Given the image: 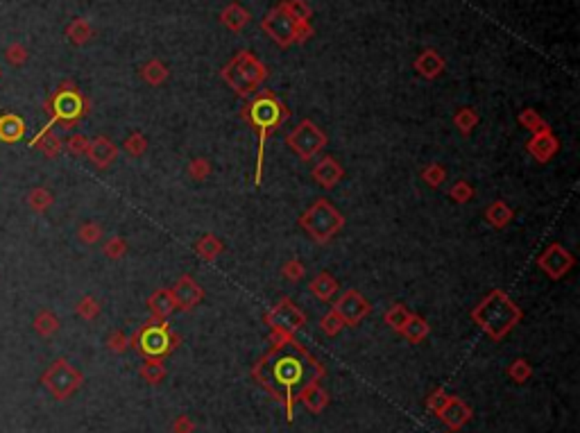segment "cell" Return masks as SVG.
<instances>
[{
  "label": "cell",
  "mask_w": 580,
  "mask_h": 433,
  "mask_svg": "<svg viewBox=\"0 0 580 433\" xmlns=\"http://www.w3.org/2000/svg\"><path fill=\"white\" fill-rule=\"evenodd\" d=\"M87 157L98 168H107V166H111L114 161L118 159V146L114 143L111 138H107V136H95L91 143H89Z\"/></svg>",
  "instance_id": "obj_18"
},
{
  "label": "cell",
  "mask_w": 580,
  "mask_h": 433,
  "mask_svg": "<svg viewBox=\"0 0 580 433\" xmlns=\"http://www.w3.org/2000/svg\"><path fill=\"white\" fill-rule=\"evenodd\" d=\"M526 150L531 153V157L535 161H540V164H546V161H551L557 150H560V141L555 138L553 132H542V134H533L531 141L526 143Z\"/></svg>",
  "instance_id": "obj_16"
},
{
  "label": "cell",
  "mask_w": 580,
  "mask_h": 433,
  "mask_svg": "<svg viewBox=\"0 0 580 433\" xmlns=\"http://www.w3.org/2000/svg\"><path fill=\"white\" fill-rule=\"evenodd\" d=\"M32 148H41L48 157H57L61 150V141L52 132H39L35 138H32Z\"/></svg>",
  "instance_id": "obj_30"
},
{
  "label": "cell",
  "mask_w": 580,
  "mask_h": 433,
  "mask_svg": "<svg viewBox=\"0 0 580 433\" xmlns=\"http://www.w3.org/2000/svg\"><path fill=\"white\" fill-rule=\"evenodd\" d=\"M422 179H424L431 189L442 186L445 179H447V168H445L442 164H428V166L422 168Z\"/></svg>",
  "instance_id": "obj_33"
},
{
  "label": "cell",
  "mask_w": 580,
  "mask_h": 433,
  "mask_svg": "<svg viewBox=\"0 0 580 433\" xmlns=\"http://www.w3.org/2000/svg\"><path fill=\"white\" fill-rule=\"evenodd\" d=\"M107 348H109L111 352H116V354H121V352H125L127 348H130V340H127V336L123 331H114L109 338H107Z\"/></svg>",
  "instance_id": "obj_47"
},
{
  "label": "cell",
  "mask_w": 580,
  "mask_h": 433,
  "mask_svg": "<svg viewBox=\"0 0 580 433\" xmlns=\"http://www.w3.org/2000/svg\"><path fill=\"white\" fill-rule=\"evenodd\" d=\"M222 78L238 95H252L259 84L265 80V69L259 59H254L250 52H241L238 57L231 59L222 71Z\"/></svg>",
  "instance_id": "obj_6"
},
{
  "label": "cell",
  "mask_w": 580,
  "mask_h": 433,
  "mask_svg": "<svg viewBox=\"0 0 580 433\" xmlns=\"http://www.w3.org/2000/svg\"><path fill=\"white\" fill-rule=\"evenodd\" d=\"M310 175H313V182L318 184V186L331 191V189L338 186L342 177H345V168L340 166V161L336 157L327 155L313 166V172H310Z\"/></svg>",
  "instance_id": "obj_15"
},
{
  "label": "cell",
  "mask_w": 580,
  "mask_h": 433,
  "mask_svg": "<svg viewBox=\"0 0 580 433\" xmlns=\"http://www.w3.org/2000/svg\"><path fill=\"white\" fill-rule=\"evenodd\" d=\"M512 218H514V211L503 200H494L492 204H488L485 220L494 227V230H503V227H508L512 223Z\"/></svg>",
  "instance_id": "obj_23"
},
{
  "label": "cell",
  "mask_w": 580,
  "mask_h": 433,
  "mask_svg": "<svg viewBox=\"0 0 580 433\" xmlns=\"http://www.w3.org/2000/svg\"><path fill=\"white\" fill-rule=\"evenodd\" d=\"M23 57H25V55H23V48L14 46V48H9V50H7V59H12V61H20Z\"/></svg>",
  "instance_id": "obj_51"
},
{
  "label": "cell",
  "mask_w": 580,
  "mask_h": 433,
  "mask_svg": "<svg viewBox=\"0 0 580 433\" xmlns=\"http://www.w3.org/2000/svg\"><path fill=\"white\" fill-rule=\"evenodd\" d=\"M302 230L313 238L315 243L331 241L342 227H345V215H342L327 198H318L299 218Z\"/></svg>",
  "instance_id": "obj_4"
},
{
  "label": "cell",
  "mask_w": 580,
  "mask_h": 433,
  "mask_svg": "<svg viewBox=\"0 0 580 433\" xmlns=\"http://www.w3.org/2000/svg\"><path fill=\"white\" fill-rule=\"evenodd\" d=\"M508 376L512 379L514 384H526L528 379L533 376V367L528 361H524V359H514L508 367Z\"/></svg>",
  "instance_id": "obj_35"
},
{
  "label": "cell",
  "mask_w": 580,
  "mask_h": 433,
  "mask_svg": "<svg viewBox=\"0 0 580 433\" xmlns=\"http://www.w3.org/2000/svg\"><path fill=\"white\" fill-rule=\"evenodd\" d=\"M263 28L270 32V37L277 43H282V46H288L290 41L304 39L306 35H310V28L306 25V20H297L290 14L288 5H282L279 9H274L272 14H267V18L263 20Z\"/></svg>",
  "instance_id": "obj_8"
},
{
  "label": "cell",
  "mask_w": 580,
  "mask_h": 433,
  "mask_svg": "<svg viewBox=\"0 0 580 433\" xmlns=\"http://www.w3.org/2000/svg\"><path fill=\"white\" fill-rule=\"evenodd\" d=\"M537 266H540V270H544L546 277H551V279L557 281L576 266V259L560 243H551L540 256H537Z\"/></svg>",
  "instance_id": "obj_13"
},
{
  "label": "cell",
  "mask_w": 580,
  "mask_h": 433,
  "mask_svg": "<svg viewBox=\"0 0 580 433\" xmlns=\"http://www.w3.org/2000/svg\"><path fill=\"white\" fill-rule=\"evenodd\" d=\"M123 150L130 157H134V159H138V157H143L145 155V150H147V138H145V134H141V132H132L130 136H127L125 141H123Z\"/></svg>",
  "instance_id": "obj_32"
},
{
  "label": "cell",
  "mask_w": 580,
  "mask_h": 433,
  "mask_svg": "<svg viewBox=\"0 0 580 433\" xmlns=\"http://www.w3.org/2000/svg\"><path fill=\"white\" fill-rule=\"evenodd\" d=\"M478 114L474 112V109H469V107H463V109H458L456 112V116H454V123H456V127L460 129V134L463 136H469L471 132H474L476 129V125H478Z\"/></svg>",
  "instance_id": "obj_29"
},
{
  "label": "cell",
  "mask_w": 580,
  "mask_h": 433,
  "mask_svg": "<svg viewBox=\"0 0 580 433\" xmlns=\"http://www.w3.org/2000/svg\"><path fill=\"white\" fill-rule=\"evenodd\" d=\"M89 143H91V141L84 136V134H73L66 141V150H68L71 155H75V157H82V155L89 153Z\"/></svg>",
  "instance_id": "obj_43"
},
{
  "label": "cell",
  "mask_w": 580,
  "mask_h": 433,
  "mask_svg": "<svg viewBox=\"0 0 580 433\" xmlns=\"http://www.w3.org/2000/svg\"><path fill=\"white\" fill-rule=\"evenodd\" d=\"M297 402L302 404L310 413H322L329 404V395L320 384H310L297 393Z\"/></svg>",
  "instance_id": "obj_19"
},
{
  "label": "cell",
  "mask_w": 580,
  "mask_h": 433,
  "mask_svg": "<svg viewBox=\"0 0 580 433\" xmlns=\"http://www.w3.org/2000/svg\"><path fill=\"white\" fill-rule=\"evenodd\" d=\"M170 293H173L175 307L181 309V311H193L195 307H200V302L204 299L202 286L191 275H181L175 281V286L170 288Z\"/></svg>",
  "instance_id": "obj_14"
},
{
  "label": "cell",
  "mask_w": 580,
  "mask_h": 433,
  "mask_svg": "<svg viewBox=\"0 0 580 433\" xmlns=\"http://www.w3.org/2000/svg\"><path fill=\"white\" fill-rule=\"evenodd\" d=\"M282 273H284V277H286L288 281H299V279H304L306 268H304L302 261H299V259H290V261L284 263Z\"/></svg>",
  "instance_id": "obj_42"
},
{
  "label": "cell",
  "mask_w": 580,
  "mask_h": 433,
  "mask_svg": "<svg viewBox=\"0 0 580 433\" xmlns=\"http://www.w3.org/2000/svg\"><path fill=\"white\" fill-rule=\"evenodd\" d=\"M245 121L250 123V127L259 134V153H256V177L254 184L259 186L261 177H263V150H265V141L270 136L274 129H279L286 118L290 116V109H286L284 102H279L272 93H261L245 107L243 109Z\"/></svg>",
  "instance_id": "obj_3"
},
{
  "label": "cell",
  "mask_w": 580,
  "mask_h": 433,
  "mask_svg": "<svg viewBox=\"0 0 580 433\" xmlns=\"http://www.w3.org/2000/svg\"><path fill=\"white\" fill-rule=\"evenodd\" d=\"M147 309L152 313L155 320H166L170 313H173L177 307H175V299H173V293H170V288H159L155 290L152 295L147 299Z\"/></svg>",
  "instance_id": "obj_20"
},
{
  "label": "cell",
  "mask_w": 580,
  "mask_h": 433,
  "mask_svg": "<svg viewBox=\"0 0 580 433\" xmlns=\"http://www.w3.org/2000/svg\"><path fill=\"white\" fill-rule=\"evenodd\" d=\"M143 78L150 84H161V82L168 78V71H166V66H161L159 61H152V64H147V66L143 69Z\"/></svg>",
  "instance_id": "obj_44"
},
{
  "label": "cell",
  "mask_w": 580,
  "mask_h": 433,
  "mask_svg": "<svg viewBox=\"0 0 580 433\" xmlns=\"http://www.w3.org/2000/svg\"><path fill=\"white\" fill-rule=\"evenodd\" d=\"M519 125L528 129L531 134H542V132H551L549 123L544 121V118L537 114L535 109H524L519 114Z\"/></svg>",
  "instance_id": "obj_28"
},
{
  "label": "cell",
  "mask_w": 580,
  "mask_h": 433,
  "mask_svg": "<svg viewBox=\"0 0 580 433\" xmlns=\"http://www.w3.org/2000/svg\"><path fill=\"white\" fill-rule=\"evenodd\" d=\"M179 336L168 327L166 320H150L130 340L132 348L145 359H164L179 345Z\"/></svg>",
  "instance_id": "obj_5"
},
{
  "label": "cell",
  "mask_w": 580,
  "mask_h": 433,
  "mask_svg": "<svg viewBox=\"0 0 580 433\" xmlns=\"http://www.w3.org/2000/svg\"><path fill=\"white\" fill-rule=\"evenodd\" d=\"M84 98L78 91H59L55 98L50 100V121L41 132H50V127L55 123H66L73 125L84 116Z\"/></svg>",
  "instance_id": "obj_11"
},
{
  "label": "cell",
  "mask_w": 580,
  "mask_h": 433,
  "mask_svg": "<svg viewBox=\"0 0 580 433\" xmlns=\"http://www.w3.org/2000/svg\"><path fill=\"white\" fill-rule=\"evenodd\" d=\"M345 327L347 324L342 322V318L334 309H331L327 316H322V320H320V329H322V333H327V336H338Z\"/></svg>",
  "instance_id": "obj_36"
},
{
  "label": "cell",
  "mask_w": 580,
  "mask_h": 433,
  "mask_svg": "<svg viewBox=\"0 0 580 433\" xmlns=\"http://www.w3.org/2000/svg\"><path fill=\"white\" fill-rule=\"evenodd\" d=\"M35 329L41 333V336H52L57 329H59V320L52 311H41L37 320H35Z\"/></svg>",
  "instance_id": "obj_34"
},
{
  "label": "cell",
  "mask_w": 580,
  "mask_h": 433,
  "mask_svg": "<svg viewBox=\"0 0 580 433\" xmlns=\"http://www.w3.org/2000/svg\"><path fill=\"white\" fill-rule=\"evenodd\" d=\"M449 397H451V395H447V393H445V388H437V391H435L431 397H428V402H426L428 410H433V413L437 415L440 410H442V406L449 402Z\"/></svg>",
  "instance_id": "obj_48"
},
{
  "label": "cell",
  "mask_w": 580,
  "mask_h": 433,
  "mask_svg": "<svg viewBox=\"0 0 580 433\" xmlns=\"http://www.w3.org/2000/svg\"><path fill=\"white\" fill-rule=\"evenodd\" d=\"M28 202H30V207L35 209V211H46L50 204H52V193L46 191V189H35L28 196Z\"/></svg>",
  "instance_id": "obj_39"
},
{
  "label": "cell",
  "mask_w": 580,
  "mask_h": 433,
  "mask_svg": "<svg viewBox=\"0 0 580 433\" xmlns=\"http://www.w3.org/2000/svg\"><path fill=\"white\" fill-rule=\"evenodd\" d=\"M195 431V422H193L188 415H179L173 422V433H193Z\"/></svg>",
  "instance_id": "obj_49"
},
{
  "label": "cell",
  "mask_w": 580,
  "mask_h": 433,
  "mask_svg": "<svg viewBox=\"0 0 580 433\" xmlns=\"http://www.w3.org/2000/svg\"><path fill=\"white\" fill-rule=\"evenodd\" d=\"M408 318H411V311H408L404 304H392L388 311H385V324L397 333H399V329L404 327Z\"/></svg>",
  "instance_id": "obj_31"
},
{
  "label": "cell",
  "mask_w": 580,
  "mask_h": 433,
  "mask_svg": "<svg viewBox=\"0 0 580 433\" xmlns=\"http://www.w3.org/2000/svg\"><path fill=\"white\" fill-rule=\"evenodd\" d=\"M428 331H431V327H428V322L422 318V316H415V313H411V318L406 320V324L404 327L399 329V333L404 336V338L408 340V343H422L426 336H428Z\"/></svg>",
  "instance_id": "obj_24"
},
{
  "label": "cell",
  "mask_w": 580,
  "mask_h": 433,
  "mask_svg": "<svg viewBox=\"0 0 580 433\" xmlns=\"http://www.w3.org/2000/svg\"><path fill=\"white\" fill-rule=\"evenodd\" d=\"M78 313L84 318V320H93V318H98L100 316V304H98V299L87 295V297H82L80 299V304H78Z\"/></svg>",
  "instance_id": "obj_41"
},
{
  "label": "cell",
  "mask_w": 580,
  "mask_h": 433,
  "mask_svg": "<svg viewBox=\"0 0 580 433\" xmlns=\"http://www.w3.org/2000/svg\"><path fill=\"white\" fill-rule=\"evenodd\" d=\"M209 175H211V161L209 159L198 157V159H193L191 164H188V177L193 182H204Z\"/></svg>",
  "instance_id": "obj_38"
},
{
  "label": "cell",
  "mask_w": 580,
  "mask_h": 433,
  "mask_svg": "<svg viewBox=\"0 0 580 433\" xmlns=\"http://www.w3.org/2000/svg\"><path fill=\"white\" fill-rule=\"evenodd\" d=\"M327 141H329L327 134L322 132L313 121H302L286 136L288 148L302 161H310L313 157H318L322 150H325Z\"/></svg>",
  "instance_id": "obj_7"
},
{
  "label": "cell",
  "mask_w": 580,
  "mask_h": 433,
  "mask_svg": "<svg viewBox=\"0 0 580 433\" xmlns=\"http://www.w3.org/2000/svg\"><path fill=\"white\" fill-rule=\"evenodd\" d=\"M82 384H84L82 372L75 370V367L64 359L52 363L44 374V386L57 399H68Z\"/></svg>",
  "instance_id": "obj_9"
},
{
  "label": "cell",
  "mask_w": 580,
  "mask_h": 433,
  "mask_svg": "<svg viewBox=\"0 0 580 433\" xmlns=\"http://www.w3.org/2000/svg\"><path fill=\"white\" fill-rule=\"evenodd\" d=\"M310 293H313L320 302L334 299V295L338 293V279L325 270V273H320L313 281H310Z\"/></svg>",
  "instance_id": "obj_22"
},
{
  "label": "cell",
  "mask_w": 580,
  "mask_h": 433,
  "mask_svg": "<svg viewBox=\"0 0 580 433\" xmlns=\"http://www.w3.org/2000/svg\"><path fill=\"white\" fill-rule=\"evenodd\" d=\"M334 311L342 318V322H345L347 327H356L358 322H363L372 313V304L356 288H349L334 302Z\"/></svg>",
  "instance_id": "obj_12"
},
{
  "label": "cell",
  "mask_w": 580,
  "mask_h": 433,
  "mask_svg": "<svg viewBox=\"0 0 580 433\" xmlns=\"http://www.w3.org/2000/svg\"><path fill=\"white\" fill-rule=\"evenodd\" d=\"M25 134V123L16 114H3L0 116V141L5 143H16Z\"/></svg>",
  "instance_id": "obj_21"
},
{
  "label": "cell",
  "mask_w": 580,
  "mask_h": 433,
  "mask_svg": "<svg viewBox=\"0 0 580 433\" xmlns=\"http://www.w3.org/2000/svg\"><path fill=\"white\" fill-rule=\"evenodd\" d=\"M78 236H80L82 243L93 245V243H98L100 238H102V227L98 223H84L80 230H78Z\"/></svg>",
  "instance_id": "obj_40"
},
{
  "label": "cell",
  "mask_w": 580,
  "mask_h": 433,
  "mask_svg": "<svg viewBox=\"0 0 580 433\" xmlns=\"http://www.w3.org/2000/svg\"><path fill=\"white\" fill-rule=\"evenodd\" d=\"M263 320L267 327H270V331L277 329V331H288V333H295L306 324L304 311L299 309L290 297L279 299L277 304L265 313Z\"/></svg>",
  "instance_id": "obj_10"
},
{
  "label": "cell",
  "mask_w": 580,
  "mask_h": 433,
  "mask_svg": "<svg viewBox=\"0 0 580 433\" xmlns=\"http://www.w3.org/2000/svg\"><path fill=\"white\" fill-rule=\"evenodd\" d=\"M195 252L200 259H204V261H216V259L224 252V243L220 241V238L216 234H204L200 241L195 243Z\"/></svg>",
  "instance_id": "obj_25"
},
{
  "label": "cell",
  "mask_w": 580,
  "mask_h": 433,
  "mask_svg": "<svg viewBox=\"0 0 580 433\" xmlns=\"http://www.w3.org/2000/svg\"><path fill=\"white\" fill-rule=\"evenodd\" d=\"M252 376L284 404L286 420L293 422L297 393L310 384H320L325 367L295 338V333L272 329L270 350L252 367Z\"/></svg>",
  "instance_id": "obj_1"
},
{
  "label": "cell",
  "mask_w": 580,
  "mask_h": 433,
  "mask_svg": "<svg viewBox=\"0 0 580 433\" xmlns=\"http://www.w3.org/2000/svg\"><path fill=\"white\" fill-rule=\"evenodd\" d=\"M437 417L442 420L449 429L458 431V429H463V427L467 425V422L471 420V408H469L460 397H454V395H451V397H449V402H447V404L442 406V410L437 413Z\"/></svg>",
  "instance_id": "obj_17"
},
{
  "label": "cell",
  "mask_w": 580,
  "mask_h": 433,
  "mask_svg": "<svg viewBox=\"0 0 580 433\" xmlns=\"http://www.w3.org/2000/svg\"><path fill=\"white\" fill-rule=\"evenodd\" d=\"M449 198L454 200V202H458V204H467L471 198H474V186H471L469 182L460 179V182H456L454 186L449 189Z\"/></svg>",
  "instance_id": "obj_37"
},
{
  "label": "cell",
  "mask_w": 580,
  "mask_h": 433,
  "mask_svg": "<svg viewBox=\"0 0 580 433\" xmlns=\"http://www.w3.org/2000/svg\"><path fill=\"white\" fill-rule=\"evenodd\" d=\"M415 69H417V73H422L424 78L431 80V78H435V75L442 73V69H445V61H442V57L437 55V52H433V50H426L424 55L415 61Z\"/></svg>",
  "instance_id": "obj_26"
},
{
  "label": "cell",
  "mask_w": 580,
  "mask_h": 433,
  "mask_svg": "<svg viewBox=\"0 0 580 433\" xmlns=\"http://www.w3.org/2000/svg\"><path fill=\"white\" fill-rule=\"evenodd\" d=\"M521 309L510 299L506 290L494 288L471 309V320L485 331L492 340H503L521 322Z\"/></svg>",
  "instance_id": "obj_2"
},
{
  "label": "cell",
  "mask_w": 580,
  "mask_h": 433,
  "mask_svg": "<svg viewBox=\"0 0 580 433\" xmlns=\"http://www.w3.org/2000/svg\"><path fill=\"white\" fill-rule=\"evenodd\" d=\"M138 374H141L143 381H147L150 386H157L166 379V365L161 359H147L141 367H138Z\"/></svg>",
  "instance_id": "obj_27"
},
{
  "label": "cell",
  "mask_w": 580,
  "mask_h": 433,
  "mask_svg": "<svg viewBox=\"0 0 580 433\" xmlns=\"http://www.w3.org/2000/svg\"><path fill=\"white\" fill-rule=\"evenodd\" d=\"M87 37H89V30H87V25H84V23H75V25L71 28V39H73V41H78V43H80V41H84Z\"/></svg>",
  "instance_id": "obj_50"
},
{
  "label": "cell",
  "mask_w": 580,
  "mask_h": 433,
  "mask_svg": "<svg viewBox=\"0 0 580 433\" xmlns=\"http://www.w3.org/2000/svg\"><path fill=\"white\" fill-rule=\"evenodd\" d=\"M222 18H224V23H227L229 28H234V30H241V28L247 23V14L243 12L241 7H236V5H234V7H229L227 12H224V16H222Z\"/></svg>",
  "instance_id": "obj_46"
},
{
  "label": "cell",
  "mask_w": 580,
  "mask_h": 433,
  "mask_svg": "<svg viewBox=\"0 0 580 433\" xmlns=\"http://www.w3.org/2000/svg\"><path fill=\"white\" fill-rule=\"evenodd\" d=\"M127 252V243L123 236H111L109 241L104 243V254L109 259H121Z\"/></svg>",
  "instance_id": "obj_45"
}]
</instances>
